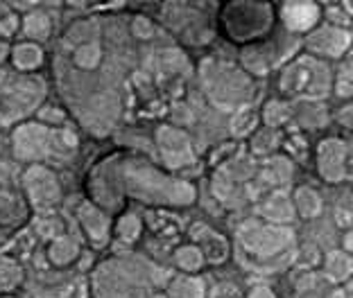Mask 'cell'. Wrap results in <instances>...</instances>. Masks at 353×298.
Returning <instances> with one entry per match:
<instances>
[{
	"instance_id": "15",
	"label": "cell",
	"mask_w": 353,
	"mask_h": 298,
	"mask_svg": "<svg viewBox=\"0 0 353 298\" xmlns=\"http://www.w3.org/2000/svg\"><path fill=\"white\" fill-rule=\"evenodd\" d=\"M319 174L328 181H338L344 176V145L335 138H328L319 145Z\"/></svg>"
},
{
	"instance_id": "5",
	"label": "cell",
	"mask_w": 353,
	"mask_h": 298,
	"mask_svg": "<svg viewBox=\"0 0 353 298\" xmlns=\"http://www.w3.org/2000/svg\"><path fill=\"white\" fill-rule=\"evenodd\" d=\"M276 12L265 3H229L220 10V25L229 41L250 45L263 41L274 28Z\"/></svg>"
},
{
	"instance_id": "21",
	"label": "cell",
	"mask_w": 353,
	"mask_h": 298,
	"mask_svg": "<svg viewBox=\"0 0 353 298\" xmlns=\"http://www.w3.org/2000/svg\"><path fill=\"white\" fill-rule=\"evenodd\" d=\"M141 233H143V222L136 213H123L114 222V237L125 242V244H134V242H139Z\"/></svg>"
},
{
	"instance_id": "10",
	"label": "cell",
	"mask_w": 353,
	"mask_h": 298,
	"mask_svg": "<svg viewBox=\"0 0 353 298\" xmlns=\"http://www.w3.org/2000/svg\"><path fill=\"white\" fill-rule=\"evenodd\" d=\"M157 145L168 167H183L192 160L188 136L174 127H161L157 131Z\"/></svg>"
},
{
	"instance_id": "20",
	"label": "cell",
	"mask_w": 353,
	"mask_h": 298,
	"mask_svg": "<svg viewBox=\"0 0 353 298\" xmlns=\"http://www.w3.org/2000/svg\"><path fill=\"white\" fill-rule=\"evenodd\" d=\"M73 63L84 72H93L95 68H100V63H102V43L98 41V39L75 43Z\"/></svg>"
},
{
	"instance_id": "2",
	"label": "cell",
	"mask_w": 353,
	"mask_h": 298,
	"mask_svg": "<svg viewBox=\"0 0 353 298\" xmlns=\"http://www.w3.org/2000/svg\"><path fill=\"white\" fill-rule=\"evenodd\" d=\"M12 149L19 160H26L30 165H46L48 160H61L73 154L77 149V136L70 129L23 123L12 134Z\"/></svg>"
},
{
	"instance_id": "12",
	"label": "cell",
	"mask_w": 353,
	"mask_h": 298,
	"mask_svg": "<svg viewBox=\"0 0 353 298\" xmlns=\"http://www.w3.org/2000/svg\"><path fill=\"white\" fill-rule=\"evenodd\" d=\"M190 235H192V244L204 253L206 262L220 264L229 257V242L215 228L206 226V224H197V226H192Z\"/></svg>"
},
{
	"instance_id": "19",
	"label": "cell",
	"mask_w": 353,
	"mask_h": 298,
	"mask_svg": "<svg viewBox=\"0 0 353 298\" xmlns=\"http://www.w3.org/2000/svg\"><path fill=\"white\" fill-rule=\"evenodd\" d=\"M26 280L23 264L12 255H0V294H14Z\"/></svg>"
},
{
	"instance_id": "26",
	"label": "cell",
	"mask_w": 353,
	"mask_h": 298,
	"mask_svg": "<svg viewBox=\"0 0 353 298\" xmlns=\"http://www.w3.org/2000/svg\"><path fill=\"white\" fill-rule=\"evenodd\" d=\"M37 116H39V123H43L48 127H57L59 123L66 120V114H63V109L59 107H41Z\"/></svg>"
},
{
	"instance_id": "17",
	"label": "cell",
	"mask_w": 353,
	"mask_h": 298,
	"mask_svg": "<svg viewBox=\"0 0 353 298\" xmlns=\"http://www.w3.org/2000/svg\"><path fill=\"white\" fill-rule=\"evenodd\" d=\"M21 32L26 34L28 41L41 45V41H46V39L52 34V21H50V16H48L46 12H41V10L28 12L21 19Z\"/></svg>"
},
{
	"instance_id": "30",
	"label": "cell",
	"mask_w": 353,
	"mask_h": 298,
	"mask_svg": "<svg viewBox=\"0 0 353 298\" xmlns=\"http://www.w3.org/2000/svg\"><path fill=\"white\" fill-rule=\"evenodd\" d=\"M3 242H5V235H3V233H0V244H3Z\"/></svg>"
},
{
	"instance_id": "25",
	"label": "cell",
	"mask_w": 353,
	"mask_h": 298,
	"mask_svg": "<svg viewBox=\"0 0 353 298\" xmlns=\"http://www.w3.org/2000/svg\"><path fill=\"white\" fill-rule=\"evenodd\" d=\"M326 271L328 276L333 280H344L351 276L353 271V260L347 253H328V260H326Z\"/></svg>"
},
{
	"instance_id": "13",
	"label": "cell",
	"mask_w": 353,
	"mask_h": 298,
	"mask_svg": "<svg viewBox=\"0 0 353 298\" xmlns=\"http://www.w3.org/2000/svg\"><path fill=\"white\" fill-rule=\"evenodd\" d=\"M279 14L290 32H310L319 23L322 10L315 3H285Z\"/></svg>"
},
{
	"instance_id": "4",
	"label": "cell",
	"mask_w": 353,
	"mask_h": 298,
	"mask_svg": "<svg viewBox=\"0 0 353 298\" xmlns=\"http://www.w3.org/2000/svg\"><path fill=\"white\" fill-rule=\"evenodd\" d=\"M48 84L37 72H3L0 75V127L23 123L43 107Z\"/></svg>"
},
{
	"instance_id": "6",
	"label": "cell",
	"mask_w": 353,
	"mask_h": 298,
	"mask_svg": "<svg viewBox=\"0 0 353 298\" xmlns=\"http://www.w3.org/2000/svg\"><path fill=\"white\" fill-rule=\"evenodd\" d=\"M281 88L288 95H303V98H322L331 88V72L317 57L303 54L283 70Z\"/></svg>"
},
{
	"instance_id": "27",
	"label": "cell",
	"mask_w": 353,
	"mask_h": 298,
	"mask_svg": "<svg viewBox=\"0 0 353 298\" xmlns=\"http://www.w3.org/2000/svg\"><path fill=\"white\" fill-rule=\"evenodd\" d=\"M132 32H134V36H139V39H150V34H152L150 19H145V16H136L132 23Z\"/></svg>"
},
{
	"instance_id": "23",
	"label": "cell",
	"mask_w": 353,
	"mask_h": 298,
	"mask_svg": "<svg viewBox=\"0 0 353 298\" xmlns=\"http://www.w3.org/2000/svg\"><path fill=\"white\" fill-rule=\"evenodd\" d=\"M174 262H176V267H179L181 271H186L188 276H195V273L206 264L204 253L199 251V248H197L195 244H186V246H179V248H176Z\"/></svg>"
},
{
	"instance_id": "9",
	"label": "cell",
	"mask_w": 353,
	"mask_h": 298,
	"mask_svg": "<svg viewBox=\"0 0 353 298\" xmlns=\"http://www.w3.org/2000/svg\"><path fill=\"white\" fill-rule=\"evenodd\" d=\"M77 220L82 226L86 240L91 242L95 248H102L109 244V240L114 237V222L109 220L107 211H102L100 206H95L91 199H86L77 208Z\"/></svg>"
},
{
	"instance_id": "28",
	"label": "cell",
	"mask_w": 353,
	"mask_h": 298,
	"mask_svg": "<svg viewBox=\"0 0 353 298\" xmlns=\"http://www.w3.org/2000/svg\"><path fill=\"white\" fill-rule=\"evenodd\" d=\"M250 298H276V296L272 294L270 289H265V287H256V289H252Z\"/></svg>"
},
{
	"instance_id": "8",
	"label": "cell",
	"mask_w": 353,
	"mask_h": 298,
	"mask_svg": "<svg viewBox=\"0 0 353 298\" xmlns=\"http://www.w3.org/2000/svg\"><path fill=\"white\" fill-rule=\"evenodd\" d=\"M292 233L279 226H270V224H256L247 222L243 228H238V240L247 253H254L256 257H272L274 251L268 246V242L272 246H276L279 251L290 244Z\"/></svg>"
},
{
	"instance_id": "3",
	"label": "cell",
	"mask_w": 353,
	"mask_h": 298,
	"mask_svg": "<svg viewBox=\"0 0 353 298\" xmlns=\"http://www.w3.org/2000/svg\"><path fill=\"white\" fill-rule=\"evenodd\" d=\"M95 298H152V267L139 257H111L93 271Z\"/></svg>"
},
{
	"instance_id": "11",
	"label": "cell",
	"mask_w": 353,
	"mask_h": 298,
	"mask_svg": "<svg viewBox=\"0 0 353 298\" xmlns=\"http://www.w3.org/2000/svg\"><path fill=\"white\" fill-rule=\"evenodd\" d=\"M308 50L317 59H338L351 45V34L340 28H324L308 36Z\"/></svg>"
},
{
	"instance_id": "14",
	"label": "cell",
	"mask_w": 353,
	"mask_h": 298,
	"mask_svg": "<svg viewBox=\"0 0 353 298\" xmlns=\"http://www.w3.org/2000/svg\"><path fill=\"white\" fill-rule=\"evenodd\" d=\"M30 215V204L19 192L0 188V226L14 228L21 226Z\"/></svg>"
},
{
	"instance_id": "22",
	"label": "cell",
	"mask_w": 353,
	"mask_h": 298,
	"mask_svg": "<svg viewBox=\"0 0 353 298\" xmlns=\"http://www.w3.org/2000/svg\"><path fill=\"white\" fill-rule=\"evenodd\" d=\"M206 287L204 283L199 280L197 276H179L174 278L170 287H168V298H204L206 294Z\"/></svg>"
},
{
	"instance_id": "16",
	"label": "cell",
	"mask_w": 353,
	"mask_h": 298,
	"mask_svg": "<svg viewBox=\"0 0 353 298\" xmlns=\"http://www.w3.org/2000/svg\"><path fill=\"white\" fill-rule=\"evenodd\" d=\"M43 59H46L43 47L39 45V43L21 41V43L12 45L10 61H12L14 70H19V72H37L39 68L43 66Z\"/></svg>"
},
{
	"instance_id": "18",
	"label": "cell",
	"mask_w": 353,
	"mask_h": 298,
	"mask_svg": "<svg viewBox=\"0 0 353 298\" xmlns=\"http://www.w3.org/2000/svg\"><path fill=\"white\" fill-rule=\"evenodd\" d=\"M46 253H48V260H50L54 267H70L79 257V242L70 235H59L50 240Z\"/></svg>"
},
{
	"instance_id": "7",
	"label": "cell",
	"mask_w": 353,
	"mask_h": 298,
	"mask_svg": "<svg viewBox=\"0 0 353 298\" xmlns=\"http://www.w3.org/2000/svg\"><path fill=\"white\" fill-rule=\"evenodd\" d=\"M23 192L30 208L37 211H50V208L59 206L63 197L59 176L48 165H28V170L23 172Z\"/></svg>"
},
{
	"instance_id": "1",
	"label": "cell",
	"mask_w": 353,
	"mask_h": 298,
	"mask_svg": "<svg viewBox=\"0 0 353 298\" xmlns=\"http://www.w3.org/2000/svg\"><path fill=\"white\" fill-rule=\"evenodd\" d=\"M88 192L102 211H118L127 197L161 206H188L195 201V188L190 183L176 181L148 160L127 154L109 156L95 165L88 174Z\"/></svg>"
},
{
	"instance_id": "29",
	"label": "cell",
	"mask_w": 353,
	"mask_h": 298,
	"mask_svg": "<svg viewBox=\"0 0 353 298\" xmlns=\"http://www.w3.org/2000/svg\"><path fill=\"white\" fill-rule=\"evenodd\" d=\"M10 57H12V47L5 41H0V63H3L5 59H10Z\"/></svg>"
},
{
	"instance_id": "24",
	"label": "cell",
	"mask_w": 353,
	"mask_h": 298,
	"mask_svg": "<svg viewBox=\"0 0 353 298\" xmlns=\"http://www.w3.org/2000/svg\"><path fill=\"white\" fill-rule=\"evenodd\" d=\"M294 208L303 217H315V215H319V211H322V199H319L315 190L299 188L296 190V197H294Z\"/></svg>"
}]
</instances>
